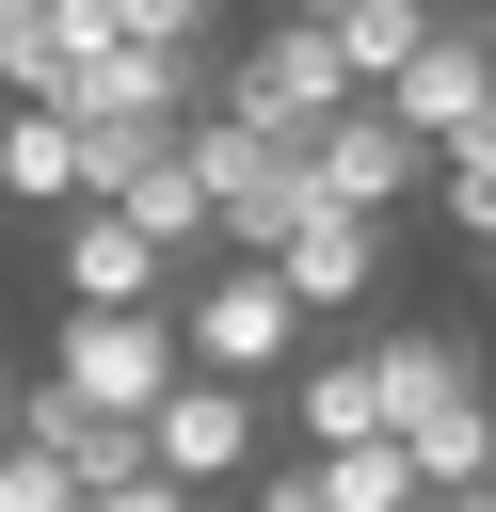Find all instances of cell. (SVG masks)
Masks as SVG:
<instances>
[{"label":"cell","mask_w":496,"mask_h":512,"mask_svg":"<svg viewBox=\"0 0 496 512\" xmlns=\"http://www.w3.org/2000/svg\"><path fill=\"white\" fill-rule=\"evenodd\" d=\"M0 512H80V464L16 432V448H0Z\"/></svg>","instance_id":"17"},{"label":"cell","mask_w":496,"mask_h":512,"mask_svg":"<svg viewBox=\"0 0 496 512\" xmlns=\"http://www.w3.org/2000/svg\"><path fill=\"white\" fill-rule=\"evenodd\" d=\"M48 368H64L80 400H112V416H160V400L192 384V352H176V304H64Z\"/></svg>","instance_id":"4"},{"label":"cell","mask_w":496,"mask_h":512,"mask_svg":"<svg viewBox=\"0 0 496 512\" xmlns=\"http://www.w3.org/2000/svg\"><path fill=\"white\" fill-rule=\"evenodd\" d=\"M272 400H288V432H304V448H368V432H384V384H368V336H352V352H304V368H288Z\"/></svg>","instance_id":"12"},{"label":"cell","mask_w":496,"mask_h":512,"mask_svg":"<svg viewBox=\"0 0 496 512\" xmlns=\"http://www.w3.org/2000/svg\"><path fill=\"white\" fill-rule=\"evenodd\" d=\"M480 16H496V0H480Z\"/></svg>","instance_id":"24"},{"label":"cell","mask_w":496,"mask_h":512,"mask_svg":"<svg viewBox=\"0 0 496 512\" xmlns=\"http://www.w3.org/2000/svg\"><path fill=\"white\" fill-rule=\"evenodd\" d=\"M112 32H144V48H224V0H112Z\"/></svg>","instance_id":"18"},{"label":"cell","mask_w":496,"mask_h":512,"mask_svg":"<svg viewBox=\"0 0 496 512\" xmlns=\"http://www.w3.org/2000/svg\"><path fill=\"white\" fill-rule=\"evenodd\" d=\"M144 464H176L192 496H240V480L272 464V384H224V368H192V384L144 416Z\"/></svg>","instance_id":"5"},{"label":"cell","mask_w":496,"mask_h":512,"mask_svg":"<svg viewBox=\"0 0 496 512\" xmlns=\"http://www.w3.org/2000/svg\"><path fill=\"white\" fill-rule=\"evenodd\" d=\"M112 208H128V224H144L160 256H192V272L224 256V208H208V176H192V144H160V160H144V176H128Z\"/></svg>","instance_id":"13"},{"label":"cell","mask_w":496,"mask_h":512,"mask_svg":"<svg viewBox=\"0 0 496 512\" xmlns=\"http://www.w3.org/2000/svg\"><path fill=\"white\" fill-rule=\"evenodd\" d=\"M384 112H400V128L448 160V144L496 112V16H432V32H416V64L384 80Z\"/></svg>","instance_id":"7"},{"label":"cell","mask_w":496,"mask_h":512,"mask_svg":"<svg viewBox=\"0 0 496 512\" xmlns=\"http://www.w3.org/2000/svg\"><path fill=\"white\" fill-rule=\"evenodd\" d=\"M432 16H480V0H432Z\"/></svg>","instance_id":"23"},{"label":"cell","mask_w":496,"mask_h":512,"mask_svg":"<svg viewBox=\"0 0 496 512\" xmlns=\"http://www.w3.org/2000/svg\"><path fill=\"white\" fill-rule=\"evenodd\" d=\"M368 384H384V432H416L432 400H464V384H496V368H480L448 320H384V336H368Z\"/></svg>","instance_id":"11"},{"label":"cell","mask_w":496,"mask_h":512,"mask_svg":"<svg viewBox=\"0 0 496 512\" xmlns=\"http://www.w3.org/2000/svg\"><path fill=\"white\" fill-rule=\"evenodd\" d=\"M176 352L224 368V384H288V368H304V288H288L272 256H208V272L176 288Z\"/></svg>","instance_id":"1"},{"label":"cell","mask_w":496,"mask_h":512,"mask_svg":"<svg viewBox=\"0 0 496 512\" xmlns=\"http://www.w3.org/2000/svg\"><path fill=\"white\" fill-rule=\"evenodd\" d=\"M192 176H208V208H224V256H272V240L320 208V176H304V128H240V112H192Z\"/></svg>","instance_id":"3"},{"label":"cell","mask_w":496,"mask_h":512,"mask_svg":"<svg viewBox=\"0 0 496 512\" xmlns=\"http://www.w3.org/2000/svg\"><path fill=\"white\" fill-rule=\"evenodd\" d=\"M320 496H336V512H432V480H416V448H400V432L320 448Z\"/></svg>","instance_id":"15"},{"label":"cell","mask_w":496,"mask_h":512,"mask_svg":"<svg viewBox=\"0 0 496 512\" xmlns=\"http://www.w3.org/2000/svg\"><path fill=\"white\" fill-rule=\"evenodd\" d=\"M16 384H32V368H0V448H16Z\"/></svg>","instance_id":"21"},{"label":"cell","mask_w":496,"mask_h":512,"mask_svg":"<svg viewBox=\"0 0 496 512\" xmlns=\"http://www.w3.org/2000/svg\"><path fill=\"white\" fill-rule=\"evenodd\" d=\"M48 288H64V304H176L192 256H160L128 208H64V224H48Z\"/></svg>","instance_id":"8"},{"label":"cell","mask_w":496,"mask_h":512,"mask_svg":"<svg viewBox=\"0 0 496 512\" xmlns=\"http://www.w3.org/2000/svg\"><path fill=\"white\" fill-rule=\"evenodd\" d=\"M384 240H400L384 208H304V224L272 240V272L304 288V320H352V304L384 288Z\"/></svg>","instance_id":"9"},{"label":"cell","mask_w":496,"mask_h":512,"mask_svg":"<svg viewBox=\"0 0 496 512\" xmlns=\"http://www.w3.org/2000/svg\"><path fill=\"white\" fill-rule=\"evenodd\" d=\"M432 208H448V240H480V256H496V112L432 160Z\"/></svg>","instance_id":"16"},{"label":"cell","mask_w":496,"mask_h":512,"mask_svg":"<svg viewBox=\"0 0 496 512\" xmlns=\"http://www.w3.org/2000/svg\"><path fill=\"white\" fill-rule=\"evenodd\" d=\"M352 96H368V80H352V48H336L320 16H288V0H272V16L224 48V96H208V112H240V128H320V112H352Z\"/></svg>","instance_id":"2"},{"label":"cell","mask_w":496,"mask_h":512,"mask_svg":"<svg viewBox=\"0 0 496 512\" xmlns=\"http://www.w3.org/2000/svg\"><path fill=\"white\" fill-rule=\"evenodd\" d=\"M304 176H320V208H384V224H400V208L432 192V144H416L384 96H352V112L304 128Z\"/></svg>","instance_id":"6"},{"label":"cell","mask_w":496,"mask_h":512,"mask_svg":"<svg viewBox=\"0 0 496 512\" xmlns=\"http://www.w3.org/2000/svg\"><path fill=\"white\" fill-rule=\"evenodd\" d=\"M80 512H224V496H192V480H176V464H128V480H96V496H80Z\"/></svg>","instance_id":"19"},{"label":"cell","mask_w":496,"mask_h":512,"mask_svg":"<svg viewBox=\"0 0 496 512\" xmlns=\"http://www.w3.org/2000/svg\"><path fill=\"white\" fill-rule=\"evenodd\" d=\"M0 208H96V144H80V112L64 96H0Z\"/></svg>","instance_id":"10"},{"label":"cell","mask_w":496,"mask_h":512,"mask_svg":"<svg viewBox=\"0 0 496 512\" xmlns=\"http://www.w3.org/2000/svg\"><path fill=\"white\" fill-rule=\"evenodd\" d=\"M400 448H416V480H432V496H480V480H496V384L432 400V416H416Z\"/></svg>","instance_id":"14"},{"label":"cell","mask_w":496,"mask_h":512,"mask_svg":"<svg viewBox=\"0 0 496 512\" xmlns=\"http://www.w3.org/2000/svg\"><path fill=\"white\" fill-rule=\"evenodd\" d=\"M432 512H496V480H480V496H432Z\"/></svg>","instance_id":"22"},{"label":"cell","mask_w":496,"mask_h":512,"mask_svg":"<svg viewBox=\"0 0 496 512\" xmlns=\"http://www.w3.org/2000/svg\"><path fill=\"white\" fill-rule=\"evenodd\" d=\"M240 512H336V496H320V448H288V464H256V480H240Z\"/></svg>","instance_id":"20"}]
</instances>
